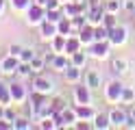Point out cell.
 Returning a JSON list of instances; mask_svg holds the SVG:
<instances>
[{
	"mask_svg": "<svg viewBox=\"0 0 135 130\" xmlns=\"http://www.w3.org/2000/svg\"><path fill=\"white\" fill-rule=\"evenodd\" d=\"M122 93H124V85L118 80H111V82H107L105 87V98L107 102H111V104H118V102H122Z\"/></svg>",
	"mask_w": 135,
	"mask_h": 130,
	"instance_id": "cell-1",
	"label": "cell"
},
{
	"mask_svg": "<svg viewBox=\"0 0 135 130\" xmlns=\"http://www.w3.org/2000/svg\"><path fill=\"white\" fill-rule=\"evenodd\" d=\"M31 87H33V91H39V93H44V95L55 93V85H52V80H50V78H46L44 74H35V76H33Z\"/></svg>",
	"mask_w": 135,
	"mask_h": 130,
	"instance_id": "cell-2",
	"label": "cell"
},
{
	"mask_svg": "<svg viewBox=\"0 0 135 130\" xmlns=\"http://www.w3.org/2000/svg\"><path fill=\"white\" fill-rule=\"evenodd\" d=\"M44 20H46V7H39V4L33 2L26 9V24L28 26H39Z\"/></svg>",
	"mask_w": 135,
	"mask_h": 130,
	"instance_id": "cell-3",
	"label": "cell"
},
{
	"mask_svg": "<svg viewBox=\"0 0 135 130\" xmlns=\"http://www.w3.org/2000/svg\"><path fill=\"white\" fill-rule=\"evenodd\" d=\"M129 41V30L124 28V26H113V28H109V43L115 48H122L124 43Z\"/></svg>",
	"mask_w": 135,
	"mask_h": 130,
	"instance_id": "cell-4",
	"label": "cell"
},
{
	"mask_svg": "<svg viewBox=\"0 0 135 130\" xmlns=\"http://www.w3.org/2000/svg\"><path fill=\"white\" fill-rule=\"evenodd\" d=\"M109 48H111L109 39H107V41H94L91 46H87V54H89L91 59L103 61V59H107V56H109Z\"/></svg>",
	"mask_w": 135,
	"mask_h": 130,
	"instance_id": "cell-5",
	"label": "cell"
},
{
	"mask_svg": "<svg viewBox=\"0 0 135 130\" xmlns=\"http://www.w3.org/2000/svg\"><path fill=\"white\" fill-rule=\"evenodd\" d=\"M105 15H107V9H105V2H98V4H91L89 11H87V22L91 26H98L105 22Z\"/></svg>",
	"mask_w": 135,
	"mask_h": 130,
	"instance_id": "cell-6",
	"label": "cell"
},
{
	"mask_svg": "<svg viewBox=\"0 0 135 130\" xmlns=\"http://www.w3.org/2000/svg\"><path fill=\"white\" fill-rule=\"evenodd\" d=\"M91 91H94V89H89L85 82H83V85H76V87H74V91H72L74 102H76V104H91V102H94Z\"/></svg>",
	"mask_w": 135,
	"mask_h": 130,
	"instance_id": "cell-7",
	"label": "cell"
},
{
	"mask_svg": "<svg viewBox=\"0 0 135 130\" xmlns=\"http://www.w3.org/2000/svg\"><path fill=\"white\" fill-rule=\"evenodd\" d=\"M18 67H20V56H15V54H7L2 61H0V72H2L4 76L18 74Z\"/></svg>",
	"mask_w": 135,
	"mask_h": 130,
	"instance_id": "cell-8",
	"label": "cell"
},
{
	"mask_svg": "<svg viewBox=\"0 0 135 130\" xmlns=\"http://www.w3.org/2000/svg\"><path fill=\"white\" fill-rule=\"evenodd\" d=\"M39 35H41V39H44V41H52L57 35H59V28H57L55 22L44 20V22L39 24Z\"/></svg>",
	"mask_w": 135,
	"mask_h": 130,
	"instance_id": "cell-9",
	"label": "cell"
},
{
	"mask_svg": "<svg viewBox=\"0 0 135 130\" xmlns=\"http://www.w3.org/2000/svg\"><path fill=\"white\" fill-rule=\"evenodd\" d=\"M9 87H11V102H13V104L26 102V98H28V89H26L22 82H13V85H9Z\"/></svg>",
	"mask_w": 135,
	"mask_h": 130,
	"instance_id": "cell-10",
	"label": "cell"
},
{
	"mask_svg": "<svg viewBox=\"0 0 135 130\" xmlns=\"http://www.w3.org/2000/svg\"><path fill=\"white\" fill-rule=\"evenodd\" d=\"M109 119H111V128H124L126 119H129V113H126L124 108H111L109 111Z\"/></svg>",
	"mask_w": 135,
	"mask_h": 130,
	"instance_id": "cell-11",
	"label": "cell"
},
{
	"mask_svg": "<svg viewBox=\"0 0 135 130\" xmlns=\"http://www.w3.org/2000/svg\"><path fill=\"white\" fill-rule=\"evenodd\" d=\"M74 111H76L79 119H85V121H94L96 117V108L91 104H74Z\"/></svg>",
	"mask_w": 135,
	"mask_h": 130,
	"instance_id": "cell-12",
	"label": "cell"
},
{
	"mask_svg": "<svg viewBox=\"0 0 135 130\" xmlns=\"http://www.w3.org/2000/svg\"><path fill=\"white\" fill-rule=\"evenodd\" d=\"M50 67L55 69V72H65L68 67H70V56L68 54H55L52 56V61H50Z\"/></svg>",
	"mask_w": 135,
	"mask_h": 130,
	"instance_id": "cell-13",
	"label": "cell"
},
{
	"mask_svg": "<svg viewBox=\"0 0 135 130\" xmlns=\"http://www.w3.org/2000/svg\"><path fill=\"white\" fill-rule=\"evenodd\" d=\"M111 72H113V76H115V78L124 76L126 72H129V61L122 59V56H115V59L111 61Z\"/></svg>",
	"mask_w": 135,
	"mask_h": 130,
	"instance_id": "cell-14",
	"label": "cell"
},
{
	"mask_svg": "<svg viewBox=\"0 0 135 130\" xmlns=\"http://www.w3.org/2000/svg\"><path fill=\"white\" fill-rule=\"evenodd\" d=\"M81 48H83V43H81V39H79V35H70V37L65 39V50H63V54L72 56L74 52H79Z\"/></svg>",
	"mask_w": 135,
	"mask_h": 130,
	"instance_id": "cell-15",
	"label": "cell"
},
{
	"mask_svg": "<svg viewBox=\"0 0 135 130\" xmlns=\"http://www.w3.org/2000/svg\"><path fill=\"white\" fill-rule=\"evenodd\" d=\"M85 85L89 87V89H94V91H96L98 87L103 85V76H100L96 69H87V72H85Z\"/></svg>",
	"mask_w": 135,
	"mask_h": 130,
	"instance_id": "cell-16",
	"label": "cell"
},
{
	"mask_svg": "<svg viewBox=\"0 0 135 130\" xmlns=\"http://www.w3.org/2000/svg\"><path fill=\"white\" fill-rule=\"evenodd\" d=\"M79 39H81L83 46H91V43H94V26H91V24H85V26L79 30Z\"/></svg>",
	"mask_w": 135,
	"mask_h": 130,
	"instance_id": "cell-17",
	"label": "cell"
},
{
	"mask_svg": "<svg viewBox=\"0 0 135 130\" xmlns=\"http://www.w3.org/2000/svg\"><path fill=\"white\" fill-rule=\"evenodd\" d=\"M61 117H63V126H65V128H74V124L79 121L74 106H72V108H70V106H65V108L61 111Z\"/></svg>",
	"mask_w": 135,
	"mask_h": 130,
	"instance_id": "cell-18",
	"label": "cell"
},
{
	"mask_svg": "<svg viewBox=\"0 0 135 130\" xmlns=\"http://www.w3.org/2000/svg\"><path fill=\"white\" fill-rule=\"evenodd\" d=\"M94 128L96 130H109L111 128V119H109V113H96V117H94Z\"/></svg>",
	"mask_w": 135,
	"mask_h": 130,
	"instance_id": "cell-19",
	"label": "cell"
},
{
	"mask_svg": "<svg viewBox=\"0 0 135 130\" xmlns=\"http://www.w3.org/2000/svg\"><path fill=\"white\" fill-rule=\"evenodd\" d=\"M81 69H83V67H76V65H72V63H70V67L63 72L65 80L70 82V85H76V82L81 80Z\"/></svg>",
	"mask_w": 135,
	"mask_h": 130,
	"instance_id": "cell-20",
	"label": "cell"
},
{
	"mask_svg": "<svg viewBox=\"0 0 135 130\" xmlns=\"http://www.w3.org/2000/svg\"><path fill=\"white\" fill-rule=\"evenodd\" d=\"M57 28H59V33L61 35H65V37H70V35H76L74 33V26H72V17H61V22L57 24Z\"/></svg>",
	"mask_w": 135,
	"mask_h": 130,
	"instance_id": "cell-21",
	"label": "cell"
},
{
	"mask_svg": "<svg viewBox=\"0 0 135 130\" xmlns=\"http://www.w3.org/2000/svg\"><path fill=\"white\" fill-rule=\"evenodd\" d=\"M52 115H55V108H52L50 102H44L35 113H33V117H37V119H46V117H52Z\"/></svg>",
	"mask_w": 135,
	"mask_h": 130,
	"instance_id": "cell-22",
	"label": "cell"
},
{
	"mask_svg": "<svg viewBox=\"0 0 135 130\" xmlns=\"http://www.w3.org/2000/svg\"><path fill=\"white\" fill-rule=\"evenodd\" d=\"M87 59H89V54H87V50H79V52H74V54L70 56V63L72 65H76V67H85V63H87Z\"/></svg>",
	"mask_w": 135,
	"mask_h": 130,
	"instance_id": "cell-23",
	"label": "cell"
},
{
	"mask_svg": "<svg viewBox=\"0 0 135 130\" xmlns=\"http://www.w3.org/2000/svg\"><path fill=\"white\" fill-rule=\"evenodd\" d=\"M28 102H31V108H33V113H35V111L41 106V104H44V102H48V100H46V95H44V93L33 91V93H31V98H28Z\"/></svg>",
	"mask_w": 135,
	"mask_h": 130,
	"instance_id": "cell-24",
	"label": "cell"
},
{
	"mask_svg": "<svg viewBox=\"0 0 135 130\" xmlns=\"http://www.w3.org/2000/svg\"><path fill=\"white\" fill-rule=\"evenodd\" d=\"M65 35H61V33H59L57 35V37L52 39V41H50V48H52V52H57V54H61V52L65 50Z\"/></svg>",
	"mask_w": 135,
	"mask_h": 130,
	"instance_id": "cell-25",
	"label": "cell"
},
{
	"mask_svg": "<svg viewBox=\"0 0 135 130\" xmlns=\"http://www.w3.org/2000/svg\"><path fill=\"white\" fill-rule=\"evenodd\" d=\"M109 39V28L105 24H98L94 26V41H107Z\"/></svg>",
	"mask_w": 135,
	"mask_h": 130,
	"instance_id": "cell-26",
	"label": "cell"
},
{
	"mask_svg": "<svg viewBox=\"0 0 135 130\" xmlns=\"http://www.w3.org/2000/svg\"><path fill=\"white\" fill-rule=\"evenodd\" d=\"M11 102V87L0 82V104H9Z\"/></svg>",
	"mask_w": 135,
	"mask_h": 130,
	"instance_id": "cell-27",
	"label": "cell"
},
{
	"mask_svg": "<svg viewBox=\"0 0 135 130\" xmlns=\"http://www.w3.org/2000/svg\"><path fill=\"white\" fill-rule=\"evenodd\" d=\"M61 17H63V11H61V9H46V20L59 24V22H61Z\"/></svg>",
	"mask_w": 135,
	"mask_h": 130,
	"instance_id": "cell-28",
	"label": "cell"
},
{
	"mask_svg": "<svg viewBox=\"0 0 135 130\" xmlns=\"http://www.w3.org/2000/svg\"><path fill=\"white\" fill-rule=\"evenodd\" d=\"M31 67H33V74H41L44 67H46V59L44 56H35L31 61Z\"/></svg>",
	"mask_w": 135,
	"mask_h": 130,
	"instance_id": "cell-29",
	"label": "cell"
},
{
	"mask_svg": "<svg viewBox=\"0 0 135 130\" xmlns=\"http://www.w3.org/2000/svg\"><path fill=\"white\" fill-rule=\"evenodd\" d=\"M13 128H15V130H31V119L18 115V119L13 121Z\"/></svg>",
	"mask_w": 135,
	"mask_h": 130,
	"instance_id": "cell-30",
	"label": "cell"
},
{
	"mask_svg": "<svg viewBox=\"0 0 135 130\" xmlns=\"http://www.w3.org/2000/svg\"><path fill=\"white\" fill-rule=\"evenodd\" d=\"M105 9H107V13H115L122 9V0H105Z\"/></svg>",
	"mask_w": 135,
	"mask_h": 130,
	"instance_id": "cell-31",
	"label": "cell"
},
{
	"mask_svg": "<svg viewBox=\"0 0 135 130\" xmlns=\"http://www.w3.org/2000/svg\"><path fill=\"white\" fill-rule=\"evenodd\" d=\"M31 4H33V0H11V7L15 11H26Z\"/></svg>",
	"mask_w": 135,
	"mask_h": 130,
	"instance_id": "cell-32",
	"label": "cell"
},
{
	"mask_svg": "<svg viewBox=\"0 0 135 130\" xmlns=\"http://www.w3.org/2000/svg\"><path fill=\"white\" fill-rule=\"evenodd\" d=\"M35 56H37V54H35V50H33V48H24V50L20 52V61H24V63H31Z\"/></svg>",
	"mask_w": 135,
	"mask_h": 130,
	"instance_id": "cell-33",
	"label": "cell"
},
{
	"mask_svg": "<svg viewBox=\"0 0 135 130\" xmlns=\"http://www.w3.org/2000/svg\"><path fill=\"white\" fill-rule=\"evenodd\" d=\"M31 74H33V67H31V63H24V61H20V67H18V76L26 78V76H31Z\"/></svg>",
	"mask_w": 135,
	"mask_h": 130,
	"instance_id": "cell-34",
	"label": "cell"
},
{
	"mask_svg": "<svg viewBox=\"0 0 135 130\" xmlns=\"http://www.w3.org/2000/svg\"><path fill=\"white\" fill-rule=\"evenodd\" d=\"M50 104H52V108H55V111H63V108L68 106L65 98H61V95H57V98H52V100H50Z\"/></svg>",
	"mask_w": 135,
	"mask_h": 130,
	"instance_id": "cell-35",
	"label": "cell"
},
{
	"mask_svg": "<svg viewBox=\"0 0 135 130\" xmlns=\"http://www.w3.org/2000/svg\"><path fill=\"white\" fill-rule=\"evenodd\" d=\"M135 100V93H133V89L131 87H124V93H122V102L124 104H131Z\"/></svg>",
	"mask_w": 135,
	"mask_h": 130,
	"instance_id": "cell-36",
	"label": "cell"
},
{
	"mask_svg": "<svg viewBox=\"0 0 135 130\" xmlns=\"http://www.w3.org/2000/svg\"><path fill=\"white\" fill-rule=\"evenodd\" d=\"M39 128H41V130H52V128H55V119H52V117L39 119Z\"/></svg>",
	"mask_w": 135,
	"mask_h": 130,
	"instance_id": "cell-37",
	"label": "cell"
},
{
	"mask_svg": "<svg viewBox=\"0 0 135 130\" xmlns=\"http://www.w3.org/2000/svg\"><path fill=\"white\" fill-rule=\"evenodd\" d=\"M115 17H118L115 13H107V15H105V22H103V24L107 26V28H113V26H118V22H115Z\"/></svg>",
	"mask_w": 135,
	"mask_h": 130,
	"instance_id": "cell-38",
	"label": "cell"
},
{
	"mask_svg": "<svg viewBox=\"0 0 135 130\" xmlns=\"http://www.w3.org/2000/svg\"><path fill=\"white\" fill-rule=\"evenodd\" d=\"M4 119H9V121H15V119H18V113H15L9 104H4Z\"/></svg>",
	"mask_w": 135,
	"mask_h": 130,
	"instance_id": "cell-39",
	"label": "cell"
},
{
	"mask_svg": "<svg viewBox=\"0 0 135 130\" xmlns=\"http://www.w3.org/2000/svg\"><path fill=\"white\" fill-rule=\"evenodd\" d=\"M122 9L129 11V13H133L135 11V0H122Z\"/></svg>",
	"mask_w": 135,
	"mask_h": 130,
	"instance_id": "cell-40",
	"label": "cell"
},
{
	"mask_svg": "<svg viewBox=\"0 0 135 130\" xmlns=\"http://www.w3.org/2000/svg\"><path fill=\"white\" fill-rule=\"evenodd\" d=\"M24 48L20 46V43H13V46L9 48V54H15V56H20V52H22Z\"/></svg>",
	"mask_w": 135,
	"mask_h": 130,
	"instance_id": "cell-41",
	"label": "cell"
},
{
	"mask_svg": "<svg viewBox=\"0 0 135 130\" xmlns=\"http://www.w3.org/2000/svg\"><path fill=\"white\" fill-rule=\"evenodd\" d=\"M13 128V121L9 119H0V130H11Z\"/></svg>",
	"mask_w": 135,
	"mask_h": 130,
	"instance_id": "cell-42",
	"label": "cell"
},
{
	"mask_svg": "<svg viewBox=\"0 0 135 130\" xmlns=\"http://www.w3.org/2000/svg\"><path fill=\"white\" fill-rule=\"evenodd\" d=\"M126 113H129V117H131V119H135V104H133V102L129 104V108H126Z\"/></svg>",
	"mask_w": 135,
	"mask_h": 130,
	"instance_id": "cell-43",
	"label": "cell"
},
{
	"mask_svg": "<svg viewBox=\"0 0 135 130\" xmlns=\"http://www.w3.org/2000/svg\"><path fill=\"white\" fill-rule=\"evenodd\" d=\"M33 2H35V4H39V7H46V2H48V0H33Z\"/></svg>",
	"mask_w": 135,
	"mask_h": 130,
	"instance_id": "cell-44",
	"label": "cell"
},
{
	"mask_svg": "<svg viewBox=\"0 0 135 130\" xmlns=\"http://www.w3.org/2000/svg\"><path fill=\"white\" fill-rule=\"evenodd\" d=\"M0 119H4V104H0Z\"/></svg>",
	"mask_w": 135,
	"mask_h": 130,
	"instance_id": "cell-45",
	"label": "cell"
},
{
	"mask_svg": "<svg viewBox=\"0 0 135 130\" xmlns=\"http://www.w3.org/2000/svg\"><path fill=\"white\" fill-rule=\"evenodd\" d=\"M4 4H7V2H4V0H0V15H2V13H4Z\"/></svg>",
	"mask_w": 135,
	"mask_h": 130,
	"instance_id": "cell-46",
	"label": "cell"
},
{
	"mask_svg": "<svg viewBox=\"0 0 135 130\" xmlns=\"http://www.w3.org/2000/svg\"><path fill=\"white\" fill-rule=\"evenodd\" d=\"M89 4H98V2H103V0H87Z\"/></svg>",
	"mask_w": 135,
	"mask_h": 130,
	"instance_id": "cell-47",
	"label": "cell"
},
{
	"mask_svg": "<svg viewBox=\"0 0 135 130\" xmlns=\"http://www.w3.org/2000/svg\"><path fill=\"white\" fill-rule=\"evenodd\" d=\"M133 17H135V11H133Z\"/></svg>",
	"mask_w": 135,
	"mask_h": 130,
	"instance_id": "cell-48",
	"label": "cell"
},
{
	"mask_svg": "<svg viewBox=\"0 0 135 130\" xmlns=\"http://www.w3.org/2000/svg\"><path fill=\"white\" fill-rule=\"evenodd\" d=\"M76 2H81V0H76Z\"/></svg>",
	"mask_w": 135,
	"mask_h": 130,
	"instance_id": "cell-49",
	"label": "cell"
},
{
	"mask_svg": "<svg viewBox=\"0 0 135 130\" xmlns=\"http://www.w3.org/2000/svg\"><path fill=\"white\" fill-rule=\"evenodd\" d=\"M103 2H105V0H103Z\"/></svg>",
	"mask_w": 135,
	"mask_h": 130,
	"instance_id": "cell-50",
	"label": "cell"
}]
</instances>
